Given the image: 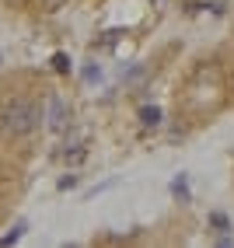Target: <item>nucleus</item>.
I'll return each instance as SVG.
<instances>
[{"instance_id":"39448f33","label":"nucleus","mask_w":234,"mask_h":248,"mask_svg":"<svg viewBox=\"0 0 234 248\" xmlns=\"http://www.w3.org/2000/svg\"><path fill=\"white\" fill-rule=\"evenodd\" d=\"M53 70H56V74H70V56H66V53H56V56H53Z\"/></svg>"},{"instance_id":"1a4fd4ad","label":"nucleus","mask_w":234,"mask_h":248,"mask_svg":"<svg viewBox=\"0 0 234 248\" xmlns=\"http://www.w3.org/2000/svg\"><path fill=\"white\" fill-rule=\"evenodd\" d=\"M98 77H102V70H98V67H88V70H84V80H98Z\"/></svg>"},{"instance_id":"423d86ee","label":"nucleus","mask_w":234,"mask_h":248,"mask_svg":"<svg viewBox=\"0 0 234 248\" xmlns=\"http://www.w3.org/2000/svg\"><path fill=\"white\" fill-rule=\"evenodd\" d=\"M210 227H213V231H227L231 224H227L224 213H210Z\"/></svg>"},{"instance_id":"6e6552de","label":"nucleus","mask_w":234,"mask_h":248,"mask_svg":"<svg viewBox=\"0 0 234 248\" xmlns=\"http://www.w3.org/2000/svg\"><path fill=\"white\" fill-rule=\"evenodd\" d=\"M123 31H105V39H102V46H115V39H119Z\"/></svg>"},{"instance_id":"f03ea898","label":"nucleus","mask_w":234,"mask_h":248,"mask_svg":"<svg viewBox=\"0 0 234 248\" xmlns=\"http://www.w3.org/2000/svg\"><path fill=\"white\" fill-rule=\"evenodd\" d=\"M46 123L53 133H63L66 126H70V108H66V102L60 94H49V112H46Z\"/></svg>"},{"instance_id":"0eeeda50","label":"nucleus","mask_w":234,"mask_h":248,"mask_svg":"<svg viewBox=\"0 0 234 248\" xmlns=\"http://www.w3.org/2000/svg\"><path fill=\"white\" fill-rule=\"evenodd\" d=\"M77 186V175H66V178H60V189H74Z\"/></svg>"},{"instance_id":"20e7f679","label":"nucleus","mask_w":234,"mask_h":248,"mask_svg":"<svg viewBox=\"0 0 234 248\" xmlns=\"http://www.w3.org/2000/svg\"><path fill=\"white\" fill-rule=\"evenodd\" d=\"M25 227H28V224H25V220H18V224L11 227V234H4V238H0V245H14V241H18V238L25 234Z\"/></svg>"},{"instance_id":"f257e3e1","label":"nucleus","mask_w":234,"mask_h":248,"mask_svg":"<svg viewBox=\"0 0 234 248\" xmlns=\"http://www.w3.org/2000/svg\"><path fill=\"white\" fill-rule=\"evenodd\" d=\"M42 112L35 102H28V98H14V102L4 105V112H0V123H4V133L11 137H28L31 129L39 126Z\"/></svg>"},{"instance_id":"7ed1b4c3","label":"nucleus","mask_w":234,"mask_h":248,"mask_svg":"<svg viewBox=\"0 0 234 248\" xmlns=\"http://www.w3.org/2000/svg\"><path fill=\"white\" fill-rule=\"evenodd\" d=\"M140 123L143 126H161V108L157 105H143L140 108Z\"/></svg>"}]
</instances>
